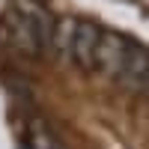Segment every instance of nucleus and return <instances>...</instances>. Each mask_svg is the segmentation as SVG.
<instances>
[{"mask_svg": "<svg viewBox=\"0 0 149 149\" xmlns=\"http://www.w3.org/2000/svg\"><path fill=\"white\" fill-rule=\"evenodd\" d=\"M51 27L54 18L48 0H15L0 15V39L30 60H39L48 48Z\"/></svg>", "mask_w": 149, "mask_h": 149, "instance_id": "1", "label": "nucleus"}, {"mask_svg": "<svg viewBox=\"0 0 149 149\" xmlns=\"http://www.w3.org/2000/svg\"><path fill=\"white\" fill-rule=\"evenodd\" d=\"M131 45H134L131 36L116 33V30H102L95 57H93V72H102V74H107V78L113 81L119 74V69H122V63H125Z\"/></svg>", "mask_w": 149, "mask_h": 149, "instance_id": "2", "label": "nucleus"}, {"mask_svg": "<svg viewBox=\"0 0 149 149\" xmlns=\"http://www.w3.org/2000/svg\"><path fill=\"white\" fill-rule=\"evenodd\" d=\"M125 93H149V51L143 45L134 42L128 48V57H125V63H122L119 74L113 78Z\"/></svg>", "mask_w": 149, "mask_h": 149, "instance_id": "3", "label": "nucleus"}, {"mask_svg": "<svg viewBox=\"0 0 149 149\" xmlns=\"http://www.w3.org/2000/svg\"><path fill=\"white\" fill-rule=\"evenodd\" d=\"M98 36H102V27L90 18H78L74 24V39H72V63L78 66L81 72L90 74L93 72V57H95V48H98Z\"/></svg>", "mask_w": 149, "mask_h": 149, "instance_id": "4", "label": "nucleus"}, {"mask_svg": "<svg viewBox=\"0 0 149 149\" xmlns=\"http://www.w3.org/2000/svg\"><path fill=\"white\" fill-rule=\"evenodd\" d=\"M18 149H66V143L51 131V125L42 116H27L21 125V137H18Z\"/></svg>", "mask_w": 149, "mask_h": 149, "instance_id": "5", "label": "nucleus"}, {"mask_svg": "<svg viewBox=\"0 0 149 149\" xmlns=\"http://www.w3.org/2000/svg\"><path fill=\"white\" fill-rule=\"evenodd\" d=\"M74 24L78 18L74 15H63V18H54V27H51V39H48V48H51V54L60 60V63H66L72 57V39H74Z\"/></svg>", "mask_w": 149, "mask_h": 149, "instance_id": "6", "label": "nucleus"}]
</instances>
